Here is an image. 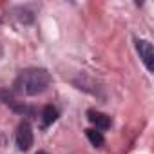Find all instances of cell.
Masks as SVG:
<instances>
[{
  "label": "cell",
  "mask_w": 154,
  "mask_h": 154,
  "mask_svg": "<svg viewBox=\"0 0 154 154\" xmlns=\"http://www.w3.org/2000/svg\"><path fill=\"white\" fill-rule=\"evenodd\" d=\"M36 154H47V152H45V150H40V152H36Z\"/></svg>",
  "instance_id": "52a82bcc"
},
{
  "label": "cell",
  "mask_w": 154,
  "mask_h": 154,
  "mask_svg": "<svg viewBox=\"0 0 154 154\" xmlns=\"http://www.w3.org/2000/svg\"><path fill=\"white\" fill-rule=\"evenodd\" d=\"M51 84V76L45 69H38V67H33V69H26L18 74L17 78V91L27 94V96H36L40 93H44Z\"/></svg>",
  "instance_id": "6da1fadb"
},
{
  "label": "cell",
  "mask_w": 154,
  "mask_h": 154,
  "mask_svg": "<svg viewBox=\"0 0 154 154\" xmlns=\"http://www.w3.org/2000/svg\"><path fill=\"white\" fill-rule=\"evenodd\" d=\"M85 136L89 138V141H91L94 147H102V145L105 143L103 134H102L100 131H96V129H85Z\"/></svg>",
  "instance_id": "8992f818"
},
{
  "label": "cell",
  "mask_w": 154,
  "mask_h": 154,
  "mask_svg": "<svg viewBox=\"0 0 154 154\" xmlns=\"http://www.w3.org/2000/svg\"><path fill=\"white\" fill-rule=\"evenodd\" d=\"M56 118H58V111L53 105H45L44 111H42V125L49 127V125H53L56 122Z\"/></svg>",
  "instance_id": "5b68a950"
},
{
  "label": "cell",
  "mask_w": 154,
  "mask_h": 154,
  "mask_svg": "<svg viewBox=\"0 0 154 154\" xmlns=\"http://www.w3.org/2000/svg\"><path fill=\"white\" fill-rule=\"evenodd\" d=\"M136 51L141 58V62L145 63L147 71H154V47L149 40H140L136 38Z\"/></svg>",
  "instance_id": "7a4b0ae2"
},
{
  "label": "cell",
  "mask_w": 154,
  "mask_h": 154,
  "mask_svg": "<svg viewBox=\"0 0 154 154\" xmlns=\"http://www.w3.org/2000/svg\"><path fill=\"white\" fill-rule=\"evenodd\" d=\"M17 145L20 150H29L33 145V129L27 122H22L17 129Z\"/></svg>",
  "instance_id": "3957f363"
},
{
  "label": "cell",
  "mask_w": 154,
  "mask_h": 154,
  "mask_svg": "<svg viewBox=\"0 0 154 154\" xmlns=\"http://www.w3.org/2000/svg\"><path fill=\"white\" fill-rule=\"evenodd\" d=\"M87 120H89L93 125H96V131H100V132L111 127V118H109L107 114H103V112L94 111V109H89V111H87Z\"/></svg>",
  "instance_id": "277c9868"
}]
</instances>
